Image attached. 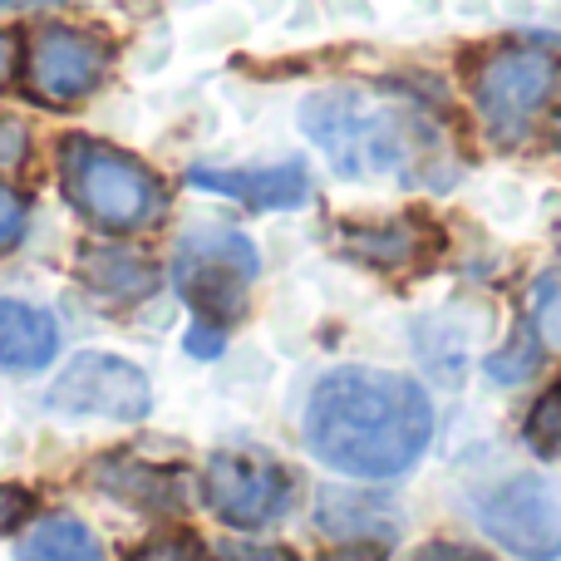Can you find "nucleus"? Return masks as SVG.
Returning <instances> with one entry per match:
<instances>
[{
    "label": "nucleus",
    "instance_id": "23",
    "mask_svg": "<svg viewBox=\"0 0 561 561\" xmlns=\"http://www.w3.org/2000/svg\"><path fill=\"white\" fill-rule=\"evenodd\" d=\"M187 350H193V355H217V350H222V330H193V335H187Z\"/></svg>",
    "mask_w": 561,
    "mask_h": 561
},
{
    "label": "nucleus",
    "instance_id": "26",
    "mask_svg": "<svg viewBox=\"0 0 561 561\" xmlns=\"http://www.w3.org/2000/svg\"><path fill=\"white\" fill-rule=\"evenodd\" d=\"M557 128H561V124H557Z\"/></svg>",
    "mask_w": 561,
    "mask_h": 561
},
{
    "label": "nucleus",
    "instance_id": "16",
    "mask_svg": "<svg viewBox=\"0 0 561 561\" xmlns=\"http://www.w3.org/2000/svg\"><path fill=\"white\" fill-rule=\"evenodd\" d=\"M533 320H537V335L547 340L552 350H561V280L547 276L533 296Z\"/></svg>",
    "mask_w": 561,
    "mask_h": 561
},
{
    "label": "nucleus",
    "instance_id": "11",
    "mask_svg": "<svg viewBox=\"0 0 561 561\" xmlns=\"http://www.w3.org/2000/svg\"><path fill=\"white\" fill-rule=\"evenodd\" d=\"M59 350V325L39 306L0 300V369H39Z\"/></svg>",
    "mask_w": 561,
    "mask_h": 561
},
{
    "label": "nucleus",
    "instance_id": "13",
    "mask_svg": "<svg viewBox=\"0 0 561 561\" xmlns=\"http://www.w3.org/2000/svg\"><path fill=\"white\" fill-rule=\"evenodd\" d=\"M99 478H104L108 493L128 497V503H144V507H173L178 503V488L168 483L158 468H144V463H134V458H114V463H104Z\"/></svg>",
    "mask_w": 561,
    "mask_h": 561
},
{
    "label": "nucleus",
    "instance_id": "10",
    "mask_svg": "<svg viewBox=\"0 0 561 561\" xmlns=\"http://www.w3.org/2000/svg\"><path fill=\"white\" fill-rule=\"evenodd\" d=\"M187 183L203 187V193L237 197L242 207H256V213L300 207L310 197V178L300 163H286V168H197V173H187Z\"/></svg>",
    "mask_w": 561,
    "mask_h": 561
},
{
    "label": "nucleus",
    "instance_id": "7",
    "mask_svg": "<svg viewBox=\"0 0 561 561\" xmlns=\"http://www.w3.org/2000/svg\"><path fill=\"white\" fill-rule=\"evenodd\" d=\"M203 497L222 523L232 527H266L286 513L290 503V483L286 468L272 463L266 454H242V448H227L207 463L203 473Z\"/></svg>",
    "mask_w": 561,
    "mask_h": 561
},
{
    "label": "nucleus",
    "instance_id": "14",
    "mask_svg": "<svg viewBox=\"0 0 561 561\" xmlns=\"http://www.w3.org/2000/svg\"><path fill=\"white\" fill-rule=\"evenodd\" d=\"M99 266H108L104 272H89V280H94L99 290H114V296H144V290H153V272L138 262H124V256H104Z\"/></svg>",
    "mask_w": 561,
    "mask_h": 561
},
{
    "label": "nucleus",
    "instance_id": "18",
    "mask_svg": "<svg viewBox=\"0 0 561 561\" xmlns=\"http://www.w3.org/2000/svg\"><path fill=\"white\" fill-rule=\"evenodd\" d=\"M134 561H203V547H197L193 537L173 533V537H153Z\"/></svg>",
    "mask_w": 561,
    "mask_h": 561
},
{
    "label": "nucleus",
    "instance_id": "20",
    "mask_svg": "<svg viewBox=\"0 0 561 561\" xmlns=\"http://www.w3.org/2000/svg\"><path fill=\"white\" fill-rule=\"evenodd\" d=\"M30 507H35L30 493H20V488H0V527H15Z\"/></svg>",
    "mask_w": 561,
    "mask_h": 561
},
{
    "label": "nucleus",
    "instance_id": "22",
    "mask_svg": "<svg viewBox=\"0 0 561 561\" xmlns=\"http://www.w3.org/2000/svg\"><path fill=\"white\" fill-rule=\"evenodd\" d=\"M10 79H15V35L0 30V89H5Z\"/></svg>",
    "mask_w": 561,
    "mask_h": 561
},
{
    "label": "nucleus",
    "instance_id": "21",
    "mask_svg": "<svg viewBox=\"0 0 561 561\" xmlns=\"http://www.w3.org/2000/svg\"><path fill=\"white\" fill-rule=\"evenodd\" d=\"M414 561H488V557H478V552H468V547H448V542H438V547H424Z\"/></svg>",
    "mask_w": 561,
    "mask_h": 561
},
{
    "label": "nucleus",
    "instance_id": "5",
    "mask_svg": "<svg viewBox=\"0 0 561 561\" xmlns=\"http://www.w3.org/2000/svg\"><path fill=\"white\" fill-rule=\"evenodd\" d=\"M256 276V252L242 232H227V227H207L193 232L178 252L173 280L207 320L227 325L237 310L247 306V280Z\"/></svg>",
    "mask_w": 561,
    "mask_h": 561
},
{
    "label": "nucleus",
    "instance_id": "2",
    "mask_svg": "<svg viewBox=\"0 0 561 561\" xmlns=\"http://www.w3.org/2000/svg\"><path fill=\"white\" fill-rule=\"evenodd\" d=\"M300 128L345 178H414L434 153V128L375 89H325L300 104Z\"/></svg>",
    "mask_w": 561,
    "mask_h": 561
},
{
    "label": "nucleus",
    "instance_id": "6",
    "mask_svg": "<svg viewBox=\"0 0 561 561\" xmlns=\"http://www.w3.org/2000/svg\"><path fill=\"white\" fill-rule=\"evenodd\" d=\"M483 527L493 542L523 561L561 557V483L552 478H513L483 503Z\"/></svg>",
    "mask_w": 561,
    "mask_h": 561
},
{
    "label": "nucleus",
    "instance_id": "19",
    "mask_svg": "<svg viewBox=\"0 0 561 561\" xmlns=\"http://www.w3.org/2000/svg\"><path fill=\"white\" fill-rule=\"evenodd\" d=\"M25 148H30L25 128H20V124H0V168H15L20 158H25Z\"/></svg>",
    "mask_w": 561,
    "mask_h": 561
},
{
    "label": "nucleus",
    "instance_id": "3",
    "mask_svg": "<svg viewBox=\"0 0 561 561\" xmlns=\"http://www.w3.org/2000/svg\"><path fill=\"white\" fill-rule=\"evenodd\" d=\"M59 178L79 213L104 232H138L158 217L163 187L138 158L118 153L94 138H65L59 148Z\"/></svg>",
    "mask_w": 561,
    "mask_h": 561
},
{
    "label": "nucleus",
    "instance_id": "4",
    "mask_svg": "<svg viewBox=\"0 0 561 561\" xmlns=\"http://www.w3.org/2000/svg\"><path fill=\"white\" fill-rule=\"evenodd\" d=\"M561 65L542 49H497L473 69V104L483 114L488 134L513 144L533 128V118L557 94Z\"/></svg>",
    "mask_w": 561,
    "mask_h": 561
},
{
    "label": "nucleus",
    "instance_id": "24",
    "mask_svg": "<svg viewBox=\"0 0 561 561\" xmlns=\"http://www.w3.org/2000/svg\"><path fill=\"white\" fill-rule=\"evenodd\" d=\"M25 5H55V0H0V10H25Z\"/></svg>",
    "mask_w": 561,
    "mask_h": 561
},
{
    "label": "nucleus",
    "instance_id": "9",
    "mask_svg": "<svg viewBox=\"0 0 561 561\" xmlns=\"http://www.w3.org/2000/svg\"><path fill=\"white\" fill-rule=\"evenodd\" d=\"M108 69L104 39L84 35L75 25H45L30 49V89L45 104H79L84 94H94L99 79Z\"/></svg>",
    "mask_w": 561,
    "mask_h": 561
},
{
    "label": "nucleus",
    "instance_id": "12",
    "mask_svg": "<svg viewBox=\"0 0 561 561\" xmlns=\"http://www.w3.org/2000/svg\"><path fill=\"white\" fill-rule=\"evenodd\" d=\"M15 561H104L94 533L75 517H45L15 547Z\"/></svg>",
    "mask_w": 561,
    "mask_h": 561
},
{
    "label": "nucleus",
    "instance_id": "1",
    "mask_svg": "<svg viewBox=\"0 0 561 561\" xmlns=\"http://www.w3.org/2000/svg\"><path fill=\"white\" fill-rule=\"evenodd\" d=\"M434 404L389 369H335L306 409V444L325 468L350 478H394L424 454Z\"/></svg>",
    "mask_w": 561,
    "mask_h": 561
},
{
    "label": "nucleus",
    "instance_id": "15",
    "mask_svg": "<svg viewBox=\"0 0 561 561\" xmlns=\"http://www.w3.org/2000/svg\"><path fill=\"white\" fill-rule=\"evenodd\" d=\"M527 438H533L537 454H547V458L561 454V389H552V394L537 404V414L527 419Z\"/></svg>",
    "mask_w": 561,
    "mask_h": 561
},
{
    "label": "nucleus",
    "instance_id": "25",
    "mask_svg": "<svg viewBox=\"0 0 561 561\" xmlns=\"http://www.w3.org/2000/svg\"><path fill=\"white\" fill-rule=\"evenodd\" d=\"M330 561H355V557H330Z\"/></svg>",
    "mask_w": 561,
    "mask_h": 561
},
{
    "label": "nucleus",
    "instance_id": "8",
    "mask_svg": "<svg viewBox=\"0 0 561 561\" xmlns=\"http://www.w3.org/2000/svg\"><path fill=\"white\" fill-rule=\"evenodd\" d=\"M49 404L59 414H94V419L134 424V419L148 414L153 389H148V375L138 365L94 350V355H79L75 365H65V375L49 389Z\"/></svg>",
    "mask_w": 561,
    "mask_h": 561
},
{
    "label": "nucleus",
    "instance_id": "17",
    "mask_svg": "<svg viewBox=\"0 0 561 561\" xmlns=\"http://www.w3.org/2000/svg\"><path fill=\"white\" fill-rule=\"evenodd\" d=\"M25 222H30L25 197H20L15 187L0 183V252H10V247H15L20 237H25Z\"/></svg>",
    "mask_w": 561,
    "mask_h": 561
}]
</instances>
